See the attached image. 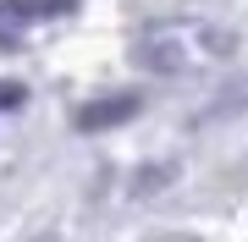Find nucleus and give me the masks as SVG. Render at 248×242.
Wrapping results in <instances>:
<instances>
[{
	"label": "nucleus",
	"instance_id": "f03ea898",
	"mask_svg": "<svg viewBox=\"0 0 248 242\" xmlns=\"http://www.w3.org/2000/svg\"><path fill=\"white\" fill-rule=\"evenodd\" d=\"M22 99H28V88H22V83H0V110H22Z\"/></svg>",
	"mask_w": 248,
	"mask_h": 242
},
{
	"label": "nucleus",
	"instance_id": "f257e3e1",
	"mask_svg": "<svg viewBox=\"0 0 248 242\" xmlns=\"http://www.w3.org/2000/svg\"><path fill=\"white\" fill-rule=\"evenodd\" d=\"M133 110H138L133 94H122V99H99V105H89V110L78 116V127H89V132H94V127H105V121H127Z\"/></svg>",
	"mask_w": 248,
	"mask_h": 242
}]
</instances>
